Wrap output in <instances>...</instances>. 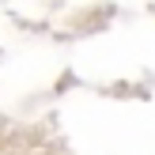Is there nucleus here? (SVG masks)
Here are the masks:
<instances>
[]
</instances>
